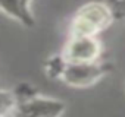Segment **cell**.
Wrapping results in <instances>:
<instances>
[{
    "mask_svg": "<svg viewBox=\"0 0 125 117\" xmlns=\"http://www.w3.org/2000/svg\"><path fill=\"white\" fill-rule=\"evenodd\" d=\"M112 22V13L104 2H88L77 10L71 24V35L96 37Z\"/></svg>",
    "mask_w": 125,
    "mask_h": 117,
    "instance_id": "obj_1",
    "label": "cell"
},
{
    "mask_svg": "<svg viewBox=\"0 0 125 117\" xmlns=\"http://www.w3.org/2000/svg\"><path fill=\"white\" fill-rule=\"evenodd\" d=\"M30 2L31 0H0V10L19 19L22 24H31L32 18L30 13Z\"/></svg>",
    "mask_w": 125,
    "mask_h": 117,
    "instance_id": "obj_5",
    "label": "cell"
},
{
    "mask_svg": "<svg viewBox=\"0 0 125 117\" xmlns=\"http://www.w3.org/2000/svg\"><path fill=\"white\" fill-rule=\"evenodd\" d=\"M65 111V102L35 95L21 101L13 108V117H59Z\"/></svg>",
    "mask_w": 125,
    "mask_h": 117,
    "instance_id": "obj_4",
    "label": "cell"
},
{
    "mask_svg": "<svg viewBox=\"0 0 125 117\" xmlns=\"http://www.w3.org/2000/svg\"><path fill=\"white\" fill-rule=\"evenodd\" d=\"M102 53L100 42L96 37L88 35H71L65 45L62 57L71 63H90L99 60Z\"/></svg>",
    "mask_w": 125,
    "mask_h": 117,
    "instance_id": "obj_3",
    "label": "cell"
},
{
    "mask_svg": "<svg viewBox=\"0 0 125 117\" xmlns=\"http://www.w3.org/2000/svg\"><path fill=\"white\" fill-rule=\"evenodd\" d=\"M56 72V78L71 86H90L100 81L106 73V66L99 60L90 63H71L63 57H59V65H52Z\"/></svg>",
    "mask_w": 125,
    "mask_h": 117,
    "instance_id": "obj_2",
    "label": "cell"
},
{
    "mask_svg": "<svg viewBox=\"0 0 125 117\" xmlns=\"http://www.w3.org/2000/svg\"><path fill=\"white\" fill-rule=\"evenodd\" d=\"M113 21H125V0H106Z\"/></svg>",
    "mask_w": 125,
    "mask_h": 117,
    "instance_id": "obj_6",
    "label": "cell"
}]
</instances>
